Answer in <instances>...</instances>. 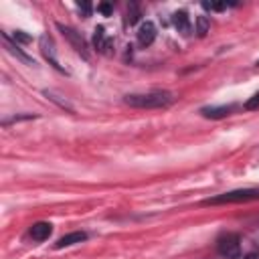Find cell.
I'll return each mask as SVG.
<instances>
[{"mask_svg":"<svg viewBox=\"0 0 259 259\" xmlns=\"http://www.w3.org/2000/svg\"><path fill=\"white\" fill-rule=\"evenodd\" d=\"M172 22H174V26H176L180 32H188V30H190V18H188V14H186L184 10L174 12V14H172Z\"/></svg>","mask_w":259,"mask_h":259,"instance_id":"obj_9","label":"cell"},{"mask_svg":"<svg viewBox=\"0 0 259 259\" xmlns=\"http://www.w3.org/2000/svg\"><path fill=\"white\" fill-rule=\"evenodd\" d=\"M217 251L227 257V259H239L241 255V245H239V237L235 233H225L217 239Z\"/></svg>","mask_w":259,"mask_h":259,"instance_id":"obj_3","label":"cell"},{"mask_svg":"<svg viewBox=\"0 0 259 259\" xmlns=\"http://www.w3.org/2000/svg\"><path fill=\"white\" fill-rule=\"evenodd\" d=\"M12 38H14V40H20V42H28V40H30V36L24 34V32H20V30H16V32L12 34Z\"/></svg>","mask_w":259,"mask_h":259,"instance_id":"obj_15","label":"cell"},{"mask_svg":"<svg viewBox=\"0 0 259 259\" xmlns=\"http://www.w3.org/2000/svg\"><path fill=\"white\" fill-rule=\"evenodd\" d=\"M172 93L170 91H150V93H134L125 97V103L132 107H166L172 103Z\"/></svg>","mask_w":259,"mask_h":259,"instance_id":"obj_1","label":"cell"},{"mask_svg":"<svg viewBox=\"0 0 259 259\" xmlns=\"http://www.w3.org/2000/svg\"><path fill=\"white\" fill-rule=\"evenodd\" d=\"M202 6L206 10H225L227 8V4H217V2H202Z\"/></svg>","mask_w":259,"mask_h":259,"instance_id":"obj_14","label":"cell"},{"mask_svg":"<svg viewBox=\"0 0 259 259\" xmlns=\"http://www.w3.org/2000/svg\"><path fill=\"white\" fill-rule=\"evenodd\" d=\"M257 65H259V61H257Z\"/></svg>","mask_w":259,"mask_h":259,"instance_id":"obj_18","label":"cell"},{"mask_svg":"<svg viewBox=\"0 0 259 259\" xmlns=\"http://www.w3.org/2000/svg\"><path fill=\"white\" fill-rule=\"evenodd\" d=\"M259 107V93H255L247 103H245V109H257Z\"/></svg>","mask_w":259,"mask_h":259,"instance_id":"obj_13","label":"cell"},{"mask_svg":"<svg viewBox=\"0 0 259 259\" xmlns=\"http://www.w3.org/2000/svg\"><path fill=\"white\" fill-rule=\"evenodd\" d=\"M245 259H259V253H249Z\"/></svg>","mask_w":259,"mask_h":259,"instance_id":"obj_17","label":"cell"},{"mask_svg":"<svg viewBox=\"0 0 259 259\" xmlns=\"http://www.w3.org/2000/svg\"><path fill=\"white\" fill-rule=\"evenodd\" d=\"M233 111V105H227V107H204L202 109V115L204 117H225V115H229Z\"/></svg>","mask_w":259,"mask_h":259,"instance_id":"obj_10","label":"cell"},{"mask_svg":"<svg viewBox=\"0 0 259 259\" xmlns=\"http://www.w3.org/2000/svg\"><path fill=\"white\" fill-rule=\"evenodd\" d=\"M57 28L63 32V36L73 45V49L79 53V55H83L85 59L89 57V53H87V45H85V40H83V36L77 32V30H73V28H69V26H63V24H57Z\"/></svg>","mask_w":259,"mask_h":259,"instance_id":"obj_4","label":"cell"},{"mask_svg":"<svg viewBox=\"0 0 259 259\" xmlns=\"http://www.w3.org/2000/svg\"><path fill=\"white\" fill-rule=\"evenodd\" d=\"M93 45L99 53H105V55H111V47H113V40L105 36V30L103 26H97L95 28V34H93Z\"/></svg>","mask_w":259,"mask_h":259,"instance_id":"obj_5","label":"cell"},{"mask_svg":"<svg viewBox=\"0 0 259 259\" xmlns=\"http://www.w3.org/2000/svg\"><path fill=\"white\" fill-rule=\"evenodd\" d=\"M206 30H208V18L206 16H198L196 18V32H198V36H204Z\"/></svg>","mask_w":259,"mask_h":259,"instance_id":"obj_12","label":"cell"},{"mask_svg":"<svg viewBox=\"0 0 259 259\" xmlns=\"http://www.w3.org/2000/svg\"><path fill=\"white\" fill-rule=\"evenodd\" d=\"M156 38V26L152 22H142L138 28V42L142 47H150Z\"/></svg>","mask_w":259,"mask_h":259,"instance_id":"obj_6","label":"cell"},{"mask_svg":"<svg viewBox=\"0 0 259 259\" xmlns=\"http://www.w3.org/2000/svg\"><path fill=\"white\" fill-rule=\"evenodd\" d=\"M257 198H259V188H245V190L223 192L214 198H208L204 204H231V202H247V200H257Z\"/></svg>","mask_w":259,"mask_h":259,"instance_id":"obj_2","label":"cell"},{"mask_svg":"<svg viewBox=\"0 0 259 259\" xmlns=\"http://www.w3.org/2000/svg\"><path fill=\"white\" fill-rule=\"evenodd\" d=\"M87 239V235L85 233H69V235H65V237H61L57 243H55V247L57 249H63V247H71V245H75V243H81V241H85Z\"/></svg>","mask_w":259,"mask_h":259,"instance_id":"obj_8","label":"cell"},{"mask_svg":"<svg viewBox=\"0 0 259 259\" xmlns=\"http://www.w3.org/2000/svg\"><path fill=\"white\" fill-rule=\"evenodd\" d=\"M42 53H45V57L51 61V65H53V67L61 69V67H59V63H57V59H55V49H53V42H51L47 36H42Z\"/></svg>","mask_w":259,"mask_h":259,"instance_id":"obj_11","label":"cell"},{"mask_svg":"<svg viewBox=\"0 0 259 259\" xmlns=\"http://www.w3.org/2000/svg\"><path fill=\"white\" fill-rule=\"evenodd\" d=\"M51 231H53L51 223H34V225L30 227V237H32L34 241H45V239H49Z\"/></svg>","mask_w":259,"mask_h":259,"instance_id":"obj_7","label":"cell"},{"mask_svg":"<svg viewBox=\"0 0 259 259\" xmlns=\"http://www.w3.org/2000/svg\"><path fill=\"white\" fill-rule=\"evenodd\" d=\"M99 12H103V14L107 16V14L111 12V6H109V4H99Z\"/></svg>","mask_w":259,"mask_h":259,"instance_id":"obj_16","label":"cell"}]
</instances>
